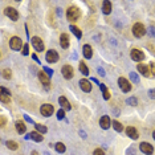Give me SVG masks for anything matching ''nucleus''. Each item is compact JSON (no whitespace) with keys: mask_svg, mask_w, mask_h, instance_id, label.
Listing matches in <instances>:
<instances>
[{"mask_svg":"<svg viewBox=\"0 0 155 155\" xmlns=\"http://www.w3.org/2000/svg\"><path fill=\"white\" fill-rule=\"evenodd\" d=\"M81 14H80V9L77 7H69L66 11V17L69 21H77L80 19Z\"/></svg>","mask_w":155,"mask_h":155,"instance_id":"1","label":"nucleus"},{"mask_svg":"<svg viewBox=\"0 0 155 155\" xmlns=\"http://www.w3.org/2000/svg\"><path fill=\"white\" fill-rule=\"evenodd\" d=\"M133 35L138 39L143 37V36L146 35V28H144V25L141 24V23H135V24L133 25Z\"/></svg>","mask_w":155,"mask_h":155,"instance_id":"2","label":"nucleus"},{"mask_svg":"<svg viewBox=\"0 0 155 155\" xmlns=\"http://www.w3.org/2000/svg\"><path fill=\"white\" fill-rule=\"evenodd\" d=\"M9 46H11V49H14V51H20L21 48H24L21 39L17 37V36L11 37V40H9Z\"/></svg>","mask_w":155,"mask_h":155,"instance_id":"3","label":"nucleus"},{"mask_svg":"<svg viewBox=\"0 0 155 155\" xmlns=\"http://www.w3.org/2000/svg\"><path fill=\"white\" fill-rule=\"evenodd\" d=\"M130 57H131V60L139 62V61H143L146 56H144V53L141 51V49L134 48V49H131V52H130Z\"/></svg>","mask_w":155,"mask_h":155,"instance_id":"4","label":"nucleus"},{"mask_svg":"<svg viewBox=\"0 0 155 155\" xmlns=\"http://www.w3.org/2000/svg\"><path fill=\"white\" fill-rule=\"evenodd\" d=\"M118 85H119L121 90L123 93H129L131 90V84L129 82V80H126L125 77H119L118 78Z\"/></svg>","mask_w":155,"mask_h":155,"instance_id":"5","label":"nucleus"},{"mask_svg":"<svg viewBox=\"0 0 155 155\" xmlns=\"http://www.w3.org/2000/svg\"><path fill=\"white\" fill-rule=\"evenodd\" d=\"M39 80L41 81V84H43V86L46 89V90H49L51 89V81H49V76L46 74L45 72H39Z\"/></svg>","mask_w":155,"mask_h":155,"instance_id":"6","label":"nucleus"},{"mask_svg":"<svg viewBox=\"0 0 155 155\" xmlns=\"http://www.w3.org/2000/svg\"><path fill=\"white\" fill-rule=\"evenodd\" d=\"M61 73L66 80H70V78H73V76H74V69H73V66H70V65H64L61 69Z\"/></svg>","mask_w":155,"mask_h":155,"instance_id":"7","label":"nucleus"},{"mask_svg":"<svg viewBox=\"0 0 155 155\" xmlns=\"http://www.w3.org/2000/svg\"><path fill=\"white\" fill-rule=\"evenodd\" d=\"M45 59H46V61H48V62H51V64H54V62L59 61V53H57L54 49H51V51L46 52Z\"/></svg>","mask_w":155,"mask_h":155,"instance_id":"8","label":"nucleus"},{"mask_svg":"<svg viewBox=\"0 0 155 155\" xmlns=\"http://www.w3.org/2000/svg\"><path fill=\"white\" fill-rule=\"evenodd\" d=\"M31 43H32L33 48H35L37 52H43V51H44V43H43V40H41L40 37H37V36L32 37Z\"/></svg>","mask_w":155,"mask_h":155,"instance_id":"9","label":"nucleus"},{"mask_svg":"<svg viewBox=\"0 0 155 155\" xmlns=\"http://www.w3.org/2000/svg\"><path fill=\"white\" fill-rule=\"evenodd\" d=\"M40 111H41V114H43L44 117H49V115L53 114L54 107H53V105H51V104H44L43 106H41Z\"/></svg>","mask_w":155,"mask_h":155,"instance_id":"10","label":"nucleus"},{"mask_svg":"<svg viewBox=\"0 0 155 155\" xmlns=\"http://www.w3.org/2000/svg\"><path fill=\"white\" fill-rule=\"evenodd\" d=\"M6 15L11 20H14V21L19 20V12H17V9H15L14 7H7L6 8Z\"/></svg>","mask_w":155,"mask_h":155,"instance_id":"11","label":"nucleus"},{"mask_svg":"<svg viewBox=\"0 0 155 155\" xmlns=\"http://www.w3.org/2000/svg\"><path fill=\"white\" fill-rule=\"evenodd\" d=\"M136 69H138V72L141 73L142 76H144V77H151V70H150V68L147 66L146 64H138L136 65Z\"/></svg>","mask_w":155,"mask_h":155,"instance_id":"12","label":"nucleus"},{"mask_svg":"<svg viewBox=\"0 0 155 155\" xmlns=\"http://www.w3.org/2000/svg\"><path fill=\"white\" fill-rule=\"evenodd\" d=\"M139 149H141V151L146 155H151L152 152H154V147H152L150 143H147V142H142V143L139 144Z\"/></svg>","mask_w":155,"mask_h":155,"instance_id":"13","label":"nucleus"},{"mask_svg":"<svg viewBox=\"0 0 155 155\" xmlns=\"http://www.w3.org/2000/svg\"><path fill=\"white\" fill-rule=\"evenodd\" d=\"M25 139H32V141H35V142H43L44 141V136L41 135V133L32 131V133H29L27 136H25Z\"/></svg>","mask_w":155,"mask_h":155,"instance_id":"14","label":"nucleus"},{"mask_svg":"<svg viewBox=\"0 0 155 155\" xmlns=\"http://www.w3.org/2000/svg\"><path fill=\"white\" fill-rule=\"evenodd\" d=\"M80 88H81V90H84L85 93H89V91H91V84H90V81H88V80H80Z\"/></svg>","mask_w":155,"mask_h":155,"instance_id":"15","label":"nucleus"},{"mask_svg":"<svg viewBox=\"0 0 155 155\" xmlns=\"http://www.w3.org/2000/svg\"><path fill=\"white\" fill-rule=\"evenodd\" d=\"M60 45H61L62 49L69 48V36L66 33H61V36H60Z\"/></svg>","mask_w":155,"mask_h":155,"instance_id":"16","label":"nucleus"},{"mask_svg":"<svg viewBox=\"0 0 155 155\" xmlns=\"http://www.w3.org/2000/svg\"><path fill=\"white\" fill-rule=\"evenodd\" d=\"M126 134H127L131 139H138L139 138V133L136 131L135 127H133V126H129V127H126Z\"/></svg>","mask_w":155,"mask_h":155,"instance_id":"17","label":"nucleus"},{"mask_svg":"<svg viewBox=\"0 0 155 155\" xmlns=\"http://www.w3.org/2000/svg\"><path fill=\"white\" fill-rule=\"evenodd\" d=\"M82 54H84V57H85V59H91V57H93V49H91V46L90 45H88V44H86V45H84L82 46Z\"/></svg>","mask_w":155,"mask_h":155,"instance_id":"18","label":"nucleus"},{"mask_svg":"<svg viewBox=\"0 0 155 155\" xmlns=\"http://www.w3.org/2000/svg\"><path fill=\"white\" fill-rule=\"evenodd\" d=\"M110 118L107 117V115H104V117L99 119V126H101L104 130H106V129H109L110 127Z\"/></svg>","mask_w":155,"mask_h":155,"instance_id":"19","label":"nucleus"},{"mask_svg":"<svg viewBox=\"0 0 155 155\" xmlns=\"http://www.w3.org/2000/svg\"><path fill=\"white\" fill-rule=\"evenodd\" d=\"M59 104L61 105V107L64 110H70V109H72V105L69 104V101H68L65 97H60V98H59Z\"/></svg>","mask_w":155,"mask_h":155,"instance_id":"20","label":"nucleus"},{"mask_svg":"<svg viewBox=\"0 0 155 155\" xmlns=\"http://www.w3.org/2000/svg\"><path fill=\"white\" fill-rule=\"evenodd\" d=\"M102 12L105 15H109L111 12V3H110L109 0H105L104 3H102Z\"/></svg>","mask_w":155,"mask_h":155,"instance_id":"21","label":"nucleus"},{"mask_svg":"<svg viewBox=\"0 0 155 155\" xmlns=\"http://www.w3.org/2000/svg\"><path fill=\"white\" fill-rule=\"evenodd\" d=\"M16 130L19 134H24L25 130H27V126H25V123L23 122V121H17L16 122Z\"/></svg>","mask_w":155,"mask_h":155,"instance_id":"22","label":"nucleus"},{"mask_svg":"<svg viewBox=\"0 0 155 155\" xmlns=\"http://www.w3.org/2000/svg\"><path fill=\"white\" fill-rule=\"evenodd\" d=\"M99 88H101V90H102V97H104V99H109L110 98V91H109V89H107L106 86L104 85V84H99Z\"/></svg>","mask_w":155,"mask_h":155,"instance_id":"23","label":"nucleus"},{"mask_svg":"<svg viewBox=\"0 0 155 155\" xmlns=\"http://www.w3.org/2000/svg\"><path fill=\"white\" fill-rule=\"evenodd\" d=\"M70 31H72V33L76 36L77 39H81V36H82V32H81L80 28H77L76 25H70Z\"/></svg>","mask_w":155,"mask_h":155,"instance_id":"24","label":"nucleus"},{"mask_svg":"<svg viewBox=\"0 0 155 155\" xmlns=\"http://www.w3.org/2000/svg\"><path fill=\"white\" fill-rule=\"evenodd\" d=\"M56 151L60 152V154H64L65 151H66V147H65V144L62 143V142H59V143H56Z\"/></svg>","mask_w":155,"mask_h":155,"instance_id":"25","label":"nucleus"},{"mask_svg":"<svg viewBox=\"0 0 155 155\" xmlns=\"http://www.w3.org/2000/svg\"><path fill=\"white\" fill-rule=\"evenodd\" d=\"M111 125H113V127H114V130L115 131H118V133H121V131H122L123 130V126H122V123H121V122H118V121H113V123H111Z\"/></svg>","mask_w":155,"mask_h":155,"instance_id":"26","label":"nucleus"},{"mask_svg":"<svg viewBox=\"0 0 155 155\" xmlns=\"http://www.w3.org/2000/svg\"><path fill=\"white\" fill-rule=\"evenodd\" d=\"M35 127H36V130H37L39 133H41V134H45L46 131H48V129H46V126L41 125V123H35Z\"/></svg>","mask_w":155,"mask_h":155,"instance_id":"27","label":"nucleus"},{"mask_svg":"<svg viewBox=\"0 0 155 155\" xmlns=\"http://www.w3.org/2000/svg\"><path fill=\"white\" fill-rule=\"evenodd\" d=\"M6 146L8 147L9 150H14V151H15V150H17L19 144H17L16 142H14V141H7V142H6Z\"/></svg>","mask_w":155,"mask_h":155,"instance_id":"28","label":"nucleus"},{"mask_svg":"<svg viewBox=\"0 0 155 155\" xmlns=\"http://www.w3.org/2000/svg\"><path fill=\"white\" fill-rule=\"evenodd\" d=\"M80 70H81V73H82L84 76H89V69H88V66L85 65V62H80Z\"/></svg>","mask_w":155,"mask_h":155,"instance_id":"29","label":"nucleus"},{"mask_svg":"<svg viewBox=\"0 0 155 155\" xmlns=\"http://www.w3.org/2000/svg\"><path fill=\"white\" fill-rule=\"evenodd\" d=\"M126 104L130 105V106H136V105H138V101H136L135 97H130V98L126 99Z\"/></svg>","mask_w":155,"mask_h":155,"instance_id":"30","label":"nucleus"},{"mask_svg":"<svg viewBox=\"0 0 155 155\" xmlns=\"http://www.w3.org/2000/svg\"><path fill=\"white\" fill-rule=\"evenodd\" d=\"M0 101L3 102V104H11V96L1 94V96H0Z\"/></svg>","mask_w":155,"mask_h":155,"instance_id":"31","label":"nucleus"},{"mask_svg":"<svg viewBox=\"0 0 155 155\" xmlns=\"http://www.w3.org/2000/svg\"><path fill=\"white\" fill-rule=\"evenodd\" d=\"M3 77L6 78V80H9V78L12 77V72H11V69H4V70H3Z\"/></svg>","mask_w":155,"mask_h":155,"instance_id":"32","label":"nucleus"},{"mask_svg":"<svg viewBox=\"0 0 155 155\" xmlns=\"http://www.w3.org/2000/svg\"><path fill=\"white\" fill-rule=\"evenodd\" d=\"M130 78H131V81H133L134 84H138L139 82V77H138V74H136L135 72H131L130 73Z\"/></svg>","mask_w":155,"mask_h":155,"instance_id":"33","label":"nucleus"},{"mask_svg":"<svg viewBox=\"0 0 155 155\" xmlns=\"http://www.w3.org/2000/svg\"><path fill=\"white\" fill-rule=\"evenodd\" d=\"M57 118H59V119H64V118H65V111L62 109L57 111Z\"/></svg>","mask_w":155,"mask_h":155,"instance_id":"34","label":"nucleus"},{"mask_svg":"<svg viewBox=\"0 0 155 155\" xmlns=\"http://www.w3.org/2000/svg\"><path fill=\"white\" fill-rule=\"evenodd\" d=\"M24 56H28L29 54V46H28V44H25L24 45V48H23V52H21Z\"/></svg>","mask_w":155,"mask_h":155,"instance_id":"35","label":"nucleus"},{"mask_svg":"<svg viewBox=\"0 0 155 155\" xmlns=\"http://www.w3.org/2000/svg\"><path fill=\"white\" fill-rule=\"evenodd\" d=\"M93 155H105V151L102 149H96L93 151Z\"/></svg>","mask_w":155,"mask_h":155,"instance_id":"36","label":"nucleus"},{"mask_svg":"<svg viewBox=\"0 0 155 155\" xmlns=\"http://www.w3.org/2000/svg\"><path fill=\"white\" fill-rule=\"evenodd\" d=\"M43 70H44V72H45L48 76H52V74H53V70H52L51 68H48V66H44Z\"/></svg>","mask_w":155,"mask_h":155,"instance_id":"37","label":"nucleus"},{"mask_svg":"<svg viewBox=\"0 0 155 155\" xmlns=\"http://www.w3.org/2000/svg\"><path fill=\"white\" fill-rule=\"evenodd\" d=\"M147 49L151 51V53L155 56V45H152V44H147Z\"/></svg>","mask_w":155,"mask_h":155,"instance_id":"38","label":"nucleus"},{"mask_svg":"<svg viewBox=\"0 0 155 155\" xmlns=\"http://www.w3.org/2000/svg\"><path fill=\"white\" fill-rule=\"evenodd\" d=\"M150 70H151V74L155 76V62H151V64H150Z\"/></svg>","mask_w":155,"mask_h":155,"instance_id":"39","label":"nucleus"},{"mask_svg":"<svg viewBox=\"0 0 155 155\" xmlns=\"http://www.w3.org/2000/svg\"><path fill=\"white\" fill-rule=\"evenodd\" d=\"M1 94H6V96H11L9 90H8V89H6L4 86H1Z\"/></svg>","mask_w":155,"mask_h":155,"instance_id":"40","label":"nucleus"},{"mask_svg":"<svg viewBox=\"0 0 155 155\" xmlns=\"http://www.w3.org/2000/svg\"><path fill=\"white\" fill-rule=\"evenodd\" d=\"M6 123H7V119L4 117H1L0 118V126H1V127H4V126H6Z\"/></svg>","mask_w":155,"mask_h":155,"instance_id":"41","label":"nucleus"},{"mask_svg":"<svg viewBox=\"0 0 155 155\" xmlns=\"http://www.w3.org/2000/svg\"><path fill=\"white\" fill-rule=\"evenodd\" d=\"M149 94H150V98L155 99V89H151V90L149 91Z\"/></svg>","mask_w":155,"mask_h":155,"instance_id":"42","label":"nucleus"},{"mask_svg":"<svg viewBox=\"0 0 155 155\" xmlns=\"http://www.w3.org/2000/svg\"><path fill=\"white\" fill-rule=\"evenodd\" d=\"M149 33H150L151 36H155V28H154V27H150V28H149Z\"/></svg>","mask_w":155,"mask_h":155,"instance_id":"43","label":"nucleus"},{"mask_svg":"<svg viewBox=\"0 0 155 155\" xmlns=\"http://www.w3.org/2000/svg\"><path fill=\"white\" fill-rule=\"evenodd\" d=\"M98 73H99L101 76H105V70L102 69V68H98Z\"/></svg>","mask_w":155,"mask_h":155,"instance_id":"44","label":"nucleus"},{"mask_svg":"<svg viewBox=\"0 0 155 155\" xmlns=\"http://www.w3.org/2000/svg\"><path fill=\"white\" fill-rule=\"evenodd\" d=\"M24 118H25V121H27V122H31V123H33V121L31 119V118L28 117V115H24Z\"/></svg>","mask_w":155,"mask_h":155,"instance_id":"45","label":"nucleus"},{"mask_svg":"<svg viewBox=\"0 0 155 155\" xmlns=\"http://www.w3.org/2000/svg\"><path fill=\"white\" fill-rule=\"evenodd\" d=\"M80 135L82 136V138H86V133L85 131H82V130H80Z\"/></svg>","mask_w":155,"mask_h":155,"instance_id":"46","label":"nucleus"},{"mask_svg":"<svg viewBox=\"0 0 155 155\" xmlns=\"http://www.w3.org/2000/svg\"><path fill=\"white\" fill-rule=\"evenodd\" d=\"M32 59L35 60L36 62H40V61H39V59H37V56H36V54H33V56H32Z\"/></svg>","mask_w":155,"mask_h":155,"instance_id":"47","label":"nucleus"},{"mask_svg":"<svg viewBox=\"0 0 155 155\" xmlns=\"http://www.w3.org/2000/svg\"><path fill=\"white\" fill-rule=\"evenodd\" d=\"M32 155H39V152L37 151H32Z\"/></svg>","mask_w":155,"mask_h":155,"instance_id":"48","label":"nucleus"},{"mask_svg":"<svg viewBox=\"0 0 155 155\" xmlns=\"http://www.w3.org/2000/svg\"><path fill=\"white\" fill-rule=\"evenodd\" d=\"M152 138L155 139V130H154V133H152Z\"/></svg>","mask_w":155,"mask_h":155,"instance_id":"49","label":"nucleus"}]
</instances>
